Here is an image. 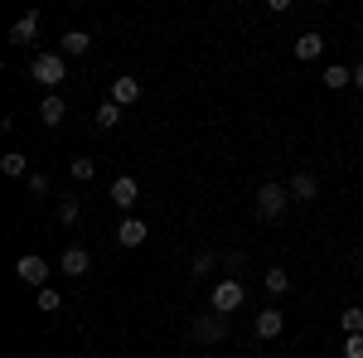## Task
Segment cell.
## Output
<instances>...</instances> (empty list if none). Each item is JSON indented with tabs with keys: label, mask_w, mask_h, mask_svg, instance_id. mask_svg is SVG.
<instances>
[{
	"label": "cell",
	"mask_w": 363,
	"mask_h": 358,
	"mask_svg": "<svg viewBox=\"0 0 363 358\" xmlns=\"http://www.w3.org/2000/svg\"><path fill=\"white\" fill-rule=\"evenodd\" d=\"M286 189H291V198H301V203H310V198H315V194H320V179H315V174H310V169H296V174H291V184H286Z\"/></svg>",
	"instance_id": "8992f818"
},
{
	"label": "cell",
	"mask_w": 363,
	"mask_h": 358,
	"mask_svg": "<svg viewBox=\"0 0 363 358\" xmlns=\"http://www.w3.org/2000/svg\"><path fill=\"white\" fill-rule=\"evenodd\" d=\"M354 87H363V63H359V68H354Z\"/></svg>",
	"instance_id": "4316f807"
},
{
	"label": "cell",
	"mask_w": 363,
	"mask_h": 358,
	"mask_svg": "<svg viewBox=\"0 0 363 358\" xmlns=\"http://www.w3.org/2000/svg\"><path fill=\"white\" fill-rule=\"evenodd\" d=\"M39 310H58V291L44 286V291H39Z\"/></svg>",
	"instance_id": "d4e9b609"
},
{
	"label": "cell",
	"mask_w": 363,
	"mask_h": 358,
	"mask_svg": "<svg viewBox=\"0 0 363 358\" xmlns=\"http://www.w3.org/2000/svg\"><path fill=\"white\" fill-rule=\"evenodd\" d=\"M15 276H20L25 286H39V291H44V281H49V262L29 252V257H20V262H15Z\"/></svg>",
	"instance_id": "277c9868"
},
{
	"label": "cell",
	"mask_w": 363,
	"mask_h": 358,
	"mask_svg": "<svg viewBox=\"0 0 363 358\" xmlns=\"http://www.w3.org/2000/svg\"><path fill=\"white\" fill-rule=\"evenodd\" d=\"M136 198H140V184L131 179V174H121V179L112 184V203L116 208H136Z\"/></svg>",
	"instance_id": "52a82bcc"
},
{
	"label": "cell",
	"mask_w": 363,
	"mask_h": 358,
	"mask_svg": "<svg viewBox=\"0 0 363 358\" xmlns=\"http://www.w3.org/2000/svg\"><path fill=\"white\" fill-rule=\"evenodd\" d=\"M87 267H92L87 247H63V272H68V276H83Z\"/></svg>",
	"instance_id": "5bb4252c"
},
{
	"label": "cell",
	"mask_w": 363,
	"mask_h": 358,
	"mask_svg": "<svg viewBox=\"0 0 363 358\" xmlns=\"http://www.w3.org/2000/svg\"><path fill=\"white\" fill-rule=\"evenodd\" d=\"M0 169H5L10 179H20V174H25V169H29V160H25V155H20V150H10V155H0Z\"/></svg>",
	"instance_id": "ac0fdd59"
},
{
	"label": "cell",
	"mask_w": 363,
	"mask_h": 358,
	"mask_svg": "<svg viewBox=\"0 0 363 358\" xmlns=\"http://www.w3.org/2000/svg\"><path fill=\"white\" fill-rule=\"evenodd\" d=\"M281 330H286V315L281 310H262L257 315V339H277Z\"/></svg>",
	"instance_id": "9c48e42d"
},
{
	"label": "cell",
	"mask_w": 363,
	"mask_h": 358,
	"mask_svg": "<svg viewBox=\"0 0 363 358\" xmlns=\"http://www.w3.org/2000/svg\"><path fill=\"white\" fill-rule=\"evenodd\" d=\"M34 34H39V15L29 10L25 20H15V25H10V44H34Z\"/></svg>",
	"instance_id": "30bf717a"
},
{
	"label": "cell",
	"mask_w": 363,
	"mask_h": 358,
	"mask_svg": "<svg viewBox=\"0 0 363 358\" xmlns=\"http://www.w3.org/2000/svg\"><path fill=\"white\" fill-rule=\"evenodd\" d=\"M242 301H247L242 281H233V276H228V281H218V286H213V310H218V315H233V310H242Z\"/></svg>",
	"instance_id": "3957f363"
},
{
	"label": "cell",
	"mask_w": 363,
	"mask_h": 358,
	"mask_svg": "<svg viewBox=\"0 0 363 358\" xmlns=\"http://www.w3.org/2000/svg\"><path fill=\"white\" fill-rule=\"evenodd\" d=\"M344 358H363V334H349L344 339Z\"/></svg>",
	"instance_id": "603a6c76"
},
{
	"label": "cell",
	"mask_w": 363,
	"mask_h": 358,
	"mask_svg": "<svg viewBox=\"0 0 363 358\" xmlns=\"http://www.w3.org/2000/svg\"><path fill=\"white\" fill-rule=\"evenodd\" d=\"M92 174H97V165H92L87 155H78V160H73V179H78V184H87Z\"/></svg>",
	"instance_id": "44dd1931"
},
{
	"label": "cell",
	"mask_w": 363,
	"mask_h": 358,
	"mask_svg": "<svg viewBox=\"0 0 363 358\" xmlns=\"http://www.w3.org/2000/svg\"><path fill=\"white\" fill-rule=\"evenodd\" d=\"M140 97V78H112V102L116 107H131Z\"/></svg>",
	"instance_id": "ba28073f"
},
{
	"label": "cell",
	"mask_w": 363,
	"mask_h": 358,
	"mask_svg": "<svg viewBox=\"0 0 363 358\" xmlns=\"http://www.w3.org/2000/svg\"><path fill=\"white\" fill-rule=\"evenodd\" d=\"M116 121H121V107H116V102H102V107H97V126H102V131H112Z\"/></svg>",
	"instance_id": "ffe728a7"
},
{
	"label": "cell",
	"mask_w": 363,
	"mask_h": 358,
	"mask_svg": "<svg viewBox=\"0 0 363 358\" xmlns=\"http://www.w3.org/2000/svg\"><path fill=\"white\" fill-rule=\"evenodd\" d=\"M78 218H83L78 198H63V203H58V223H78Z\"/></svg>",
	"instance_id": "7402d4cb"
},
{
	"label": "cell",
	"mask_w": 363,
	"mask_h": 358,
	"mask_svg": "<svg viewBox=\"0 0 363 358\" xmlns=\"http://www.w3.org/2000/svg\"><path fill=\"white\" fill-rule=\"evenodd\" d=\"M286 203H291V189H286V184H262V189H257V213L267 223H277L281 213H286Z\"/></svg>",
	"instance_id": "7a4b0ae2"
},
{
	"label": "cell",
	"mask_w": 363,
	"mask_h": 358,
	"mask_svg": "<svg viewBox=\"0 0 363 358\" xmlns=\"http://www.w3.org/2000/svg\"><path fill=\"white\" fill-rule=\"evenodd\" d=\"M87 44H92V34H83V29H68V34H63V54H68V58L87 54Z\"/></svg>",
	"instance_id": "2e32d148"
},
{
	"label": "cell",
	"mask_w": 363,
	"mask_h": 358,
	"mask_svg": "<svg viewBox=\"0 0 363 358\" xmlns=\"http://www.w3.org/2000/svg\"><path fill=\"white\" fill-rule=\"evenodd\" d=\"M320 83L335 87V92H344V87H354V68H344V63H330V68L320 73Z\"/></svg>",
	"instance_id": "8fae6325"
},
{
	"label": "cell",
	"mask_w": 363,
	"mask_h": 358,
	"mask_svg": "<svg viewBox=\"0 0 363 358\" xmlns=\"http://www.w3.org/2000/svg\"><path fill=\"white\" fill-rule=\"evenodd\" d=\"M339 330H344V339H349V334H363V310L359 305H349V310L339 315Z\"/></svg>",
	"instance_id": "e0dca14e"
},
{
	"label": "cell",
	"mask_w": 363,
	"mask_h": 358,
	"mask_svg": "<svg viewBox=\"0 0 363 358\" xmlns=\"http://www.w3.org/2000/svg\"><path fill=\"white\" fill-rule=\"evenodd\" d=\"M29 78L39 87H58L63 78H68V63H63V54H39L34 63H29Z\"/></svg>",
	"instance_id": "6da1fadb"
},
{
	"label": "cell",
	"mask_w": 363,
	"mask_h": 358,
	"mask_svg": "<svg viewBox=\"0 0 363 358\" xmlns=\"http://www.w3.org/2000/svg\"><path fill=\"white\" fill-rule=\"evenodd\" d=\"M213 272V252H199L194 257V276H208Z\"/></svg>",
	"instance_id": "cb8c5ba5"
},
{
	"label": "cell",
	"mask_w": 363,
	"mask_h": 358,
	"mask_svg": "<svg viewBox=\"0 0 363 358\" xmlns=\"http://www.w3.org/2000/svg\"><path fill=\"white\" fill-rule=\"evenodd\" d=\"M325 54V34H301V39H296V58H301V63H310V58H320Z\"/></svg>",
	"instance_id": "4fadbf2b"
},
{
	"label": "cell",
	"mask_w": 363,
	"mask_h": 358,
	"mask_svg": "<svg viewBox=\"0 0 363 358\" xmlns=\"http://www.w3.org/2000/svg\"><path fill=\"white\" fill-rule=\"evenodd\" d=\"M29 194H49V174H29Z\"/></svg>",
	"instance_id": "484cf974"
},
{
	"label": "cell",
	"mask_w": 363,
	"mask_h": 358,
	"mask_svg": "<svg viewBox=\"0 0 363 358\" xmlns=\"http://www.w3.org/2000/svg\"><path fill=\"white\" fill-rule=\"evenodd\" d=\"M262 281H267V291H272V296H286V291H291V276L281 272V267H272V272L262 276Z\"/></svg>",
	"instance_id": "d6986e66"
},
{
	"label": "cell",
	"mask_w": 363,
	"mask_h": 358,
	"mask_svg": "<svg viewBox=\"0 0 363 358\" xmlns=\"http://www.w3.org/2000/svg\"><path fill=\"white\" fill-rule=\"evenodd\" d=\"M63 111H68V102H63L58 92H49V97L39 102V121H44V126H58V121H63Z\"/></svg>",
	"instance_id": "7c38bea8"
},
{
	"label": "cell",
	"mask_w": 363,
	"mask_h": 358,
	"mask_svg": "<svg viewBox=\"0 0 363 358\" xmlns=\"http://www.w3.org/2000/svg\"><path fill=\"white\" fill-rule=\"evenodd\" d=\"M116 237H121V247H140V242H145V223H140V218H126L121 228H116Z\"/></svg>",
	"instance_id": "9a60e30c"
},
{
	"label": "cell",
	"mask_w": 363,
	"mask_h": 358,
	"mask_svg": "<svg viewBox=\"0 0 363 358\" xmlns=\"http://www.w3.org/2000/svg\"><path fill=\"white\" fill-rule=\"evenodd\" d=\"M223 334H228V315H218V310H208V315L194 325V339H199V344H218Z\"/></svg>",
	"instance_id": "5b68a950"
}]
</instances>
